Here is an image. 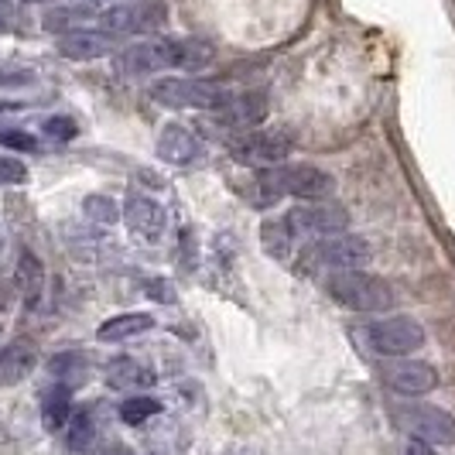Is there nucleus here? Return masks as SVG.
<instances>
[{
    "instance_id": "obj_6",
    "label": "nucleus",
    "mask_w": 455,
    "mask_h": 455,
    "mask_svg": "<svg viewBox=\"0 0 455 455\" xmlns=\"http://www.w3.org/2000/svg\"><path fill=\"white\" fill-rule=\"evenodd\" d=\"M100 24L107 35H137V31H158L168 24V7L161 0H137V4H120L100 14Z\"/></svg>"
},
{
    "instance_id": "obj_13",
    "label": "nucleus",
    "mask_w": 455,
    "mask_h": 455,
    "mask_svg": "<svg viewBox=\"0 0 455 455\" xmlns=\"http://www.w3.org/2000/svg\"><path fill=\"white\" fill-rule=\"evenodd\" d=\"M55 52L68 62H92V59H103V55L114 52V35H107V31H68V35H59Z\"/></svg>"
},
{
    "instance_id": "obj_24",
    "label": "nucleus",
    "mask_w": 455,
    "mask_h": 455,
    "mask_svg": "<svg viewBox=\"0 0 455 455\" xmlns=\"http://www.w3.org/2000/svg\"><path fill=\"white\" fill-rule=\"evenodd\" d=\"M83 212L90 216L92 223H100V227H114L116 220L124 216V209H120V205L110 199V196H100V192L83 199Z\"/></svg>"
},
{
    "instance_id": "obj_29",
    "label": "nucleus",
    "mask_w": 455,
    "mask_h": 455,
    "mask_svg": "<svg viewBox=\"0 0 455 455\" xmlns=\"http://www.w3.org/2000/svg\"><path fill=\"white\" fill-rule=\"evenodd\" d=\"M148 295L158 298L161 305H172V301H175V288H172L168 281H151V284H148Z\"/></svg>"
},
{
    "instance_id": "obj_12",
    "label": "nucleus",
    "mask_w": 455,
    "mask_h": 455,
    "mask_svg": "<svg viewBox=\"0 0 455 455\" xmlns=\"http://www.w3.org/2000/svg\"><path fill=\"white\" fill-rule=\"evenodd\" d=\"M120 220H127V227L134 229L140 240H148V243H155L164 236V227H168V216H164V209H161L155 199H148V196H131L127 203H124V216Z\"/></svg>"
},
{
    "instance_id": "obj_15",
    "label": "nucleus",
    "mask_w": 455,
    "mask_h": 455,
    "mask_svg": "<svg viewBox=\"0 0 455 455\" xmlns=\"http://www.w3.org/2000/svg\"><path fill=\"white\" fill-rule=\"evenodd\" d=\"M38 363V349L31 339H14L0 346V384H18Z\"/></svg>"
},
{
    "instance_id": "obj_9",
    "label": "nucleus",
    "mask_w": 455,
    "mask_h": 455,
    "mask_svg": "<svg viewBox=\"0 0 455 455\" xmlns=\"http://www.w3.org/2000/svg\"><path fill=\"white\" fill-rule=\"evenodd\" d=\"M380 377L394 394H404V397H421L438 387V370L421 360H390L380 366Z\"/></svg>"
},
{
    "instance_id": "obj_1",
    "label": "nucleus",
    "mask_w": 455,
    "mask_h": 455,
    "mask_svg": "<svg viewBox=\"0 0 455 455\" xmlns=\"http://www.w3.org/2000/svg\"><path fill=\"white\" fill-rule=\"evenodd\" d=\"M336 192V179L329 172H322L315 164H277V168H264L260 175L251 179V196L253 205H274L284 196L295 199H308V203H322Z\"/></svg>"
},
{
    "instance_id": "obj_11",
    "label": "nucleus",
    "mask_w": 455,
    "mask_h": 455,
    "mask_svg": "<svg viewBox=\"0 0 455 455\" xmlns=\"http://www.w3.org/2000/svg\"><path fill=\"white\" fill-rule=\"evenodd\" d=\"M116 68L127 76H151L161 68H175L172 42H137L116 55Z\"/></svg>"
},
{
    "instance_id": "obj_33",
    "label": "nucleus",
    "mask_w": 455,
    "mask_h": 455,
    "mask_svg": "<svg viewBox=\"0 0 455 455\" xmlns=\"http://www.w3.org/2000/svg\"><path fill=\"white\" fill-rule=\"evenodd\" d=\"M24 4H48V0H24Z\"/></svg>"
},
{
    "instance_id": "obj_2",
    "label": "nucleus",
    "mask_w": 455,
    "mask_h": 455,
    "mask_svg": "<svg viewBox=\"0 0 455 455\" xmlns=\"http://www.w3.org/2000/svg\"><path fill=\"white\" fill-rule=\"evenodd\" d=\"M325 291L349 312H387L394 305V291L387 281L363 271H332L325 277Z\"/></svg>"
},
{
    "instance_id": "obj_30",
    "label": "nucleus",
    "mask_w": 455,
    "mask_h": 455,
    "mask_svg": "<svg viewBox=\"0 0 455 455\" xmlns=\"http://www.w3.org/2000/svg\"><path fill=\"white\" fill-rule=\"evenodd\" d=\"M404 455H438V452H435V445H428V442L411 438L408 445H404Z\"/></svg>"
},
{
    "instance_id": "obj_16",
    "label": "nucleus",
    "mask_w": 455,
    "mask_h": 455,
    "mask_svg": "<svg viewBox=\"0 0 455 455\" xmlns=\"http://www.w3.org/2000/svg\"><path fill=\"white\" fill-rule=\"evenodd\" d=\"M107 384L114 390H144L155 384V370H148L134 356H120L107 366Z\"/></svg>"
},
{
    "instance_id": "obj_26",
    "label": "nucleus",
    "mask_w": 455,
    "mask_h": 455,
    "mask_svg": "<svg viewBox=\"0 0 455 455\" xmlns=\"http://www.w3.org/2000/svg\"><path fill=\"white\" fill-rule=\"evenodd\" d=\"M42 131H45L48 137H55V140H72V137L79 134V127H76L72 116H48Z\"/></svg>"
},
{
    "instance_id": "obj_23",
    "label": "nucleus",
    "mask_w": 455,
    "mask_h": 455,
    "mask_svg": "<svg viewBox=\"0 0 455 455\" xmlns=\"http://www.w3.org/2000/svg\"><path fill=\"white\" fill-rule=\"evenodd\" d=\"M18 281H21V291H24V298H28V305H35L38 295H42V284H45V271H42L38 257L24 253L21 264H18Z\"/></svg>"
},
{
    "instance_id": "obj_7",
    "label": "nucleus",
    "mask_w": 455,
    "mask_h": 455,
    "mask_svg": "<svg viewBox=\"0 0 455 455\" xmlns=\"http://www.w3.org/2000/svg\"><path fill=\"white\" fill-rule=\"evenodd\" d=\"M397 425L428 445H455V418L435 404H404L397 411Z\"/></svg>"
},
{
    "instance_id": "obj_28",
    "label": "nucleus",
    "mask_w": 455,
    "mask_h": 455,
    "mask_svg": "<svg viewBox=\"0 0 455 455\" xmlns=\"http://www.w3.org/2000/svg\"><path fill=\"white\" fill-rule=\"evenodd\" d=\"M0 144L4 148H11V151H35L38 148V140L28 134V131H0Z\"/></svg>"
},
{
    "instance_id": "obj_22",
    "label": "nucleus",
    "mask_w": 455,
    "mask_h": 455,
    "mask_svg": "<svg viewBox=\"0 0 455 455\" xmlns=\"http://www.w3.org/2000/svg\"><path fill=\"white\" fill-rule=\"evenodd\" d=\"M52 373H55V380L59 384H83L86 380V373H90V366L83 360V353H59L55 360H52Z\"/></svg>"
},
{
    "instance_id": "obj_17",
    "label": "nucleus",
    "mask_w": 455,
    "mask_h": 455,
    "mask_svg": "<svg viewBox=\"0 0 455 455\" xmlns=\"http://www.w3.org/2000/svg\"><path fill=\"white\" fill-rule=\"evenodd\" d=\"M100 21V14L92 7H83V4H62V7H52L42 18V28L52 31V35H68V31H83L79 24H92Z\"/></svg>"
},
{
    "instance_id": "obj_20",
    "label": "nucleus",
    "mask_w": 455,
    "mask_h": 455,
    "mask_svg": "<svg viewBox=\"0 0 455 455\" xmlns=\"http://www.w3.org/2000/svg\"><path fill=\"white\" fill-rule=\"evenodd\" d=\"M68 418H72V394H68L66 384H55V387L45 390L42 397V421H45L48 432H59L66 428Z\"/></svg>"
},
{
    "instance_id": "obj_18",
    "label": "nucleus",
    "mask_w": 455,
    "mask_h": 455,
    "mask_svg": "<svg viewBox=\"0 0 455 455\" xmlns=\"http://www.w3.org/2000/svg\"><path fill=\"white\" fill-rule=\"evenodd\" d=\"M155 329V315L148 312H127V315H116V319H107L100 329H96V339L100 342H124L134 339L140 332Z\"/></svg>"
},
{
    "instance_id": "obj_14",
    "label": "nucleus",
    "mask_w": 455,
    "mask_h": 455,
    "mask_svg": "<svg viewBox=\"0 0 455 455\" xmlns=\"http://www.w3.org/2000/svg\"><path fill=\"white\" fill-rule=\"evenodd\" d=\"M155 148H158V158L168 164H192L199 155V137L185 124H164Z\"/></svg>"
},
{
    "instance_id": "obj_10",
    "label": "nucleus",
    "mask_w": 455,
    "mask_h": 455,
    "mask_svg": "<svg viewBox=\"0 0 455 455\" xmlns=\"http://www.w3.org/2000/svg\"><path fill=\"white\" fill-rule=\"evenodd\" d=\"M315 257L322 264L336 267V271H360L373 260V251L363 236L356 233H336V236H325L319 247H315Z\"/></svg>"
},
{
    "instance_id": "obj_5",
    "label": "nucleus",
    "mask_w": 455,
    "mask_h": 455,
    "mask_svg": "<svg viewBox=\"0 0 455 455\" xmlns=\"http://www.w3.org/2000/svg\"><path fill=\"white\" fill-rule=\"evenodd\" d=\"M370 346H373V353H380L387 360H404L408 353H418L425 346V325L411 319V315L373 322L370 325Z\"/></svg>"
},
{
    "instance_id": "obj_21",
    "label": "nucleus",
    "mask_w": 455,
    "mask_h": 455,
    "mask_svg": "<svg viewBox=\"0 0 455 455\" xmlns=\"http://www.w3.org/2000/svg\"><path fill=\"white\" fill-rule=\"evenodd\" d=\"M172 55H175V68H203L212 62V45L203 38H182V42H172Z\"/></svg>"
},
{
    "instance_id": "obj_4",
    "label": "nucleus",
    "mask_w": 455,
    "mask_h": 455,
    "mask_svg": "<svg viewBox=\"0 0 455 455\" xmlns=\"http://www.w3.org/2000/svg\"><path fill=\"white\" fill-rule=\"evenodd\" d=\"M291 148H295V137L284 131H243L233 137L229 158L247 168H277L291 155Z\"/></svg>"
},
{
    "instance_id": "obj_3",
    "label": "nucleus",
    "mask_w": 455,
    "mask_h": 455,
    "mask_svg": "<svg viewBox=\"0 0 455 455\" xmlns=\"http://www.w3.org/2000/svg\"><path fill=\"white\" fill-rule=\"evenodd\" d=\"M151 96L158 100L161 107H172V110H223L229 107L233 92H227L216 83H205V79H192V76H168L158 79L151 86Z\"/></svg>"
},
{
    "instance_id": "obj_19",
    "label": "nucleus",
    "mask_w": 455,
    "mask_h": 455,
    "mask_svg": "<svg viewBox=\"0 0 455 455\" xmlns=\"http://www.w3.org/2000/svg\"><path fill=\"white\" fill-rule=\"evenodd\" d=\"M96 442H100V428H96V418H92L86 408L72 411V418H68L66 425V445L72 452L86 455L96 449Z\"/></svg>"
},
{
    "instance_id": "obj_32",
    "label": "nucleus",
    "mask_w": 455,
    "mask_h": 455,
    "mask_svg": "<svg viewBox=\"0 0 455 455\" xmlns=\"http://www.w3.org/2000/svg\"><path fill=\"white\" fill-rule=\"evenodd\" d=\"M103 455H134L131 449H124V445H114V449H107Z\"/></svg>"
},
{
    "instance_id": "obj_8",
    "label": "nucleus",
    "mask_w": 455,
    "mask_h": 455,
    "mask_svg": "<svg viewBox=\"0 0 455 455\" xmlns=\"http://www.w3.org/2000/svg\"><path fill=\"white\" fill-rule=\"evenodd\" d=\"M284 229L291 233V236H336L342 229L349 227V216H346V209L339 205H325V203H308V205H298L291 209L284 220Z\"/></svg>"
},
{
    "instance_id": "obj_27",
    "label": "nucleus",
    "mask_w": 455,
    "mask_h": 455,
    "mask_svg": "<svg viewBox=\"0 0 455 455\" xmlns=\"http://www.w3.org/2000/svg\"><path fill=\"white\" fill-rule=\"evenodd\" d=\"M21 182H28V168H24V161L0 158V188H4V185H21Z\"/></svg>"
},
{
    "instance_id": "obj_31",
    "label": "nucleus",
    "mask_w": 455,
    "mask_h": 455,
    "mask_svg": "<svg viewBox=\"0 0 455 455\" xmlns=\"http://www.w3.org/2000/svg\"><path fill=\"white\" fill-rule=\"evenodd\" d=\"M7 110H21V103H14V100H0V114H7Z\"/></svg>"
},
{
    "instance_id": "obj_25",
    "label": "nucleus",
    "mask_w": 455,
    "mask_h": 455,
    "mask_svg": "<svg viewBox=\"0 0 455 455\" xmlns=\"http://www.w3.org/2000/svg\"><path fill=\"white\" fill-rule=\"evenodd\" d=\"M155 414H161V404L155 401V397H127L124 404H120V421L124 425H144L148 418H155Z\"/></svg>"
}]
</instances>
